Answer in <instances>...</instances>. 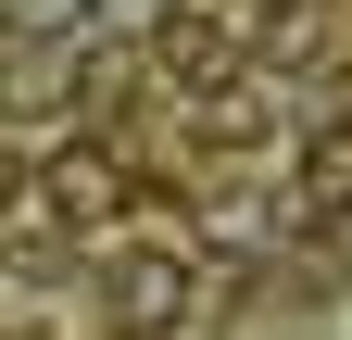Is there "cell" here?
I'll return each instance as SVG.
<instances>
[{"label": "cell", "mask_w": 352, "mask_h": 340, "mask_svg": "<svg viewBox=\"0 0 352 340\" xmlns=\"http://www.w3.org/2000/svg\"><path fill=\"white\" fill-rule=\"evenodd\" d=\"M201 303V277H189V252L176 240H113V265H101V315L126 340H176Z\"/></svg>", "instance_id": "6da1fadb"}, {"label": "cell", "mask_w": 352, "mask_h": 340, "mask_svg": "<svg viewBox=\"0 0 352 340\" xmlns=\"http://www.w3.org/2000/svg\"><path fill=\"white\" fill-rule=\"evenodd\" d=\"M126 215V177H113V151H63L51 177L25 189V227H63V240H101Z\"/></svg>", "instance_id": "7a4b0ae2"}, {"label": "cell", "mask_w": 352, "mask_h": 340, "mask_svg": "<svg viewBox=\"0 0 352 340\" xmlns=\"http://www.w3.org/2000/svg\"><path fill=\"white\" fill-rule=\"evenodd\" d=\"M88 13H101V25H151L164 0H88Z\"/></svg>", "instance_id": "5b68a950"}, {"label": "cell", "mask_w": 352, "mask_h": 340, "mask_svg": "<svg viewBox=\"0 0 352 340\" xmlns=\"http://www.w3.org/2000/svg\"><path fill=\"white\" fill-rule=\"evenodd\" d=\"M76 13H88V0H0V25H13V38H63Z\"/></svg>", "instance_id": "277c9868"}, {"label": "cell", "mask_w": 352, "mask_h": 340, "mask_svg": "<svg viewBox=\"0 0 352 340\" xmlns=\"http://www.w3.org/2000/svg\"><path fill=\"white\" fill-rule=\"evenodd\" d=\"M302 215H352V126L302 139Z\"/></svg>", "instance_id": "3957f363"}]
</instances>
